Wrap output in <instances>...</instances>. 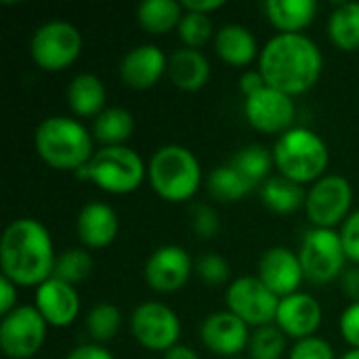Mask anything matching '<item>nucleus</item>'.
<instances>
[{
	"label": "nucleus",
	"mask_w": 359,
	"mask_h": 359,
	"mask_svg": "<svg viewBox=\"0 0 359 359\" xmlns=\"http://www.w3.org/2000/svg\"><path fill=\"white\" fill-rule=\"evenodd\" d=\"M244 116L255 130L282 137L294 128L292 124L297 118V105L292 97L267 86L261 93L244 99Z\"/></svg>",
	"instance_id": "4468645a"
},
{
	"label": "nucleus",
	"mask_w": 359,
	"mask_h": 359,
	"mask_svg": "<svg viewBox=\"0 0 359 359\" xmlns=\"http://www.w3.org/2000/svg\"><path fill=\"white\" fill-rule=\"evenodd\" d=\"M0 316H8L19 307V286L13 284L8 278L0 276Z\"/></svg>",
	"instance_id": "ea45409f"
},
{
	"label": "nucleus",
	"mask_w": 359,
	"mask_h": 359,
	"mask_svg": "<svg viewBox=\"0 0 359 359\" xmlns=\"http://www.w3.org/2000/svg\"><path fill=\"white\" fill-rule=\"evenodd\" d=\"M183 15V2L175 0H143L137 6V23L151 36H162L170 29H177Z\"/></svg>",
	"instance_id": "a878e982"
},
{
	"label": "nucleus",
	"mask_w": 359,
	"mask_h": 359,
	"mask_svg": "<svg viewBox=\"0 0 359 359\" xmlns=\"http://www.w3.org/2000/svg\"><path fill=\"white\" fill-rule=\"evenodd\" d=\"M305 187L280 175L267 179L261 185V202L273 215H294L297 210L305 208Z\"/></svg>",
	"instance_id": "393cba45"
},
{
	"label": "nucleus",
	"mask_w": 359,
	"mask_h": 359,
	"mask_svg": "<svg viewBox=\"0 0 359 359\" xmlns=\"http://www.w3.org/2000/svg\"><path fill=\"white\" fill-rule=\"evenodd\" d=\"M82 46V34L74 23L53 19L34 32L29 40V55L42 72L57 74L78 61Z\"/></svg>",
	"instance_id": "6e6552de"
},
{
	"label": "nucleus",
	"mask_w": 359,
	"mask_h": 359,
	"mask_svg": "<svg viewBox=\"0 0 359 359\" xmlns=\"http://www.w3.org/2000/svg\"><path fill=\"white\" fill-rule=\"evenodd\" d=\"M263 88H267V80L263 78V74L259 69H248V72L242 74V78H240V90H242L244 99L261 93Z\"/></svg>",
	"instance_id": "79ce46f5"
},
{
	"label": "nucleus",
	"mask_w": 359,
	"mask_h": 359,
	"mask_svg": "<svg viewBox=\"0 0 359 359\" xmlns=\"http://www.w3.org/2000/svg\"><path fill=\"white\" fill-rule=\"evenodd\" d=\"M191 229L200 240H212L221 229L217 210L210 204H196L191 208Z\"/></svg>",
	"instance_id": "c9c22d12"
},
{
	"label": "nucleus",
	"mask_w": 359,
	"mask_h": 359,
	"mask_svg": "<svg viewBox=\"0 0 359 359\" xmlns=\"http://www.w3.org/2000/svg\"><path fill=\"white\" fill-rule=\"evenodd\" d=\"M166 76L181 93H198L210 80V63L202 50L181 46L168 57Z\"/></svg>",
	"instance_id": "412c9836"
},
{
	"label": "nucleus",
	"mask_w": 359,
	"mask_h": 359,
	"mask_svg": "<svg viewBox=\"0 0 359 359\" xmlns=\"http://www.w3.org/2000/svg\"><path fill=\"white\" fill-rule=\"evenodd\" d=\"M288 359H337V353L322 337H309L292 345Z\"/></svg>",
	"instance_id": "e433bc0d"
},
{
	"label": "nucleus",
	"mask_w": 359,
	"mask_h": 359,
	"mask_svg": "<svg viewBox=\"0 0 359 359\" xmlns=\"http://www.w3.org/2000/svg\"><path fill=\"white\" fill-rule=\"evenodd\" d=\"M133 133H135V118L124 107H105L93 120V139L101 143V147L126 145Z\"/></svg>",
	"instance_id": "bb28decb"
},
{
	"label": "nucleus",
	"mask_w": 359,
	"mask_h": 359,
	"mask_svg": "<svg viewBox=\"0 0 359 359\" xmlns=\"http://www.w3.org/2000/svg\"><path fill=\"white\" fill-rule=\"evenodd\" d=\"M90 273H93V257L84 246H78V248H67L57 257L53 278L76 286L88 280Z\"/></svg>",
	"instance_id": "2f4dec72"
},
{
	"label": "nucleus",
	"mask_w": 359,
	"mask_h": 359,
	"mask_svg": "<svg viewBox=\"0 0 359 359\" xmlns=\"http://www.w3.org/2000/svg\"><path fill=\"white\" fill-rule=\"evenodd\" d=\"M55 246L48 229L29 217L15 219L0 238V269L19 288L40 286L55 273Z\"/></svg>",
	"instance_id": "f03ea898"
},
{
	"label": "nucleus",
	"mask_w": 359,
	"mask_h": 359,
	"mask_svg": "<svg viewBox=\"0 0 359 359\" xmlns=\"http://www.w3.org/2000/svg\"><path fill=\"white\" fill-rule=\"evenodd\" d=\"M286 334L276 326H263L252 330L248 343V358L250 359H282L286 353Z\"/></svg>",
	"instance_id": "473e14b6"
},
{
	"label": "nucleus",
	"mask_w": 359,
	"mask_h": 359,
	"mask_svg": "<svg viewBox=\"0 0 359 359\" xmlns=\"http://www.w3.org/2000/svg\"><path fill=\"white\" fill-rule=\"evenodd\" d=\"M252 187H261L267 179H271V170L276 168L273 164V151L267 149L265 145L250 143L242 147L229 162Z\"/></svg>",
	"instance_id": "c85d7f7f"
},
{
	"label": "nucleus",
	"mask_w": 359,
	"mask_h": 359,
	"mask_svg": "<svg viewBox=\"0 0 359 359\" xmlns=\"http://www.w3.org/2000/svg\"><path fill=\"white\" fill-rule=\"evenodd\" d=\"M255 187L231 166V164H223L217 166L208 179H206V191L215 202L221 204H231V202H240L244 200Z\"/></svg>",
	"instance_id": "c756f323"
},
{
	"label": "nucleus",
	"mask_w": 359,
	"mask_h": 359,
	"mask_svg": "<svg viewBox=\"0 0 359 359\" xmlns=\"http://www.w3.org/2000/svg\"><path fill=\"white\" fill-rule=\"evenodd\" d=\"M118 72L130 90H149L168 74V57L156 44H139L122 57Z\"/></svg>",
	"instance_id": "a211bd4d"
},
{
	"label": "nucleus",
	"mask_w": 359,
	"mask_h": 359,
	"mask_svg": "<svg viewBox=\"0 0 359 359\" xmlns=\"http://www.w3.org/2000/svg\"><path fill=\"white\" fill-rule=\"evenodd\" d=\"M130 334L143 349L164 355L179 345L181 320L168 305L145 301L130 313Z\"/></svg>",
	"instance_id": "9d476101"
},
{
	"label": "nucleus",
	"mask_w": 359,
	"mask_h": 359,
	"mask_svg": "<svg viewBox=\"0 0 359 359\" xmlns=\"http://www.w3.org/2000/svg\"><path fill=\"white\" fill-rule=\"evenodd\" d=\"M250 326L233 316L229 309L215 311L204 318L200 324V341L202 345L219 358L233 359L248 351L250 343Z\"/></svg>",
	"instance_id": "2eb2a0df"
},
{
	"label": "nucleus",
	"mask_w": 359,
	"mask_h": 359,
	"mask_svg": "<svg viewBox=\"0 0 359 359\" xmlns=\"http://www.w3.org/2000/svg\"><path fill=\"white\" fill-rule=\"evenodd\" d=\"M194 265L196 261L185 248L177 244H164L147 257L143 265V280L154 292L172 294L189 282L194 276Z\"/></svg>",
	"instance_id": "ddd939ff"
},
{
	"label": "nucleus",
	"mask_w": 359,
	"mask_h": 359,
	"mask_svg": "<svg viewBox=\"0 0 359 359\" xmlns=\"http://www.w3.org/2000/svg\"><path fill=\"white\" fill-rule=\"evenodd\" d=\"M65 359H114L111 351L105 345H97V343H84L74 347Z\"/></svg>",
	"instance_id": "a19ab883"
},
{
	"label": "nucleus",
	"mask_w": 359,
	"mask_h": 359,
	"mask_svg": "<svg viewBox=\"0 0 359 359\" xmlns=\"http://www.w3.org/2000/svg\"><path fill=\"white\" fill-rule=\"evenodd\" d=\"M93 135L78 118L48 116L34 133L38 158L55 170L78 172L95 156Z\"/></svg>",
	"instance_id": "7ed1b4c3"
},
{
	"label": "nucleus",
	"mask_w": 359,
	"mask_h": 359,
	"mask_svg": "<svg viewBox=\"0 0 359 359\" xmlns=\"http://www.w3.org/2000/svg\"><path fill=\"white\" fill-rule=\"evenodd\" d=\"M223 4H225V2H221V0H202V2H200V0H185V2H183V8L210 17L215 11L223 8Z\"/></svg>",
	"instance_id": "c03bdc74"
},
{
	"label": "nucleus",
	"mask_w": 359,
	"mask_h": 359,
	"mask_svg": "<svg viewBox=\"0 0 359 359\" xmlns=\"http://www.w3.org/2000/svg\"><path fill=\"white\" fill-rule=\"evenodd\" d=\"M179 40L183 42L185 48H196L200 50L204 44L210 42V38H215V27L208 15H200L194 11H185L179 27H177Z\"/></svg>",
	"instance_id": "72a5a7b5"
},
{
	"label": "nucleus",
	"mask_w": 359,
	"mask_h": 359,
	"mask_svg": "<svg viewBox=\"0 0 359 359\" xmlns=\"http://www.w3.org/2000/svg\"><path fill=\"white\" fill-rule=\"evenodd\" d=\"M120 231L118 212L103 202H88L76 217V236L86 250H103L114 244Z\"/></svg>",
	"instance_id": "aec40b11"
},
{
	"label": "nucleus",
	"mask_w": 359,
	"mask_h": 359,
	"mask_svg": "<svg viewBox=\"0 0 359 359\" xmlns=\"http://www.w3.org/2000/svg\"><path fill=\"white\" fill-rule=\"evenodd\" d=\"M194 273L206 284V286H225V284H231L229 282V276H231V269H229V263L225 261V257L217 255V252H206L202 255L196 265H194Z\"/></svg>",
	"instance_id": "f704fd0d"
},
{
	"label": "nucleus",
	"mask_w": 359,
	"mask_h": 359,
	"mask_svg": "<svg viewBox=\"0 0 359 359\" xmlns=\"http://www.w3.org/2000/svg\"><path fill=\"white\" fill-rule=\"evenodd\" d=\"M34 307L40 311L48 328H67L80 316V294L76 286L50 278L36 288Z\"/></svg>",
	"instance_id": "6ab92c4d"
},
{
	"label": "nucleus",
	"mask_w": 359,
	"mask_h": 359,
	"mask_svg": "<svg viewBox=\"0 0 359 359\" xmlns=\"http://www.w3.org/2000/svg\"><path fill=\"white\" fill-rule=\"evenodd\" d=\"M227 309L246 322L252 330L276 324L280 297L273 294L259 276H242L227 286L225 292Z\"/></svg>",
	"instance_id": "9b49d317"
},
{
	"label": "nucleus",
	"mask_w": 359,
	"mask_h": 359,
	"mask_svg": "<svg viewBox=\"0 0 359 359\" xmlns=\"http://www.w3.org/2000/svg\"><path fill=\"white\" fill-rule=\"evenodd\" d=\"M339 359H359V349H349L347 353H343Z\"/></svg>",
	"instance_id": "49530a36"
},
{
	"label": "nucleus",
	"mask_w": 359,
	"mask_h": 359,
	"mask_svg": "<svg viewBox=\"0 0 359 359\" xmlns=\"http://www.w3.org/2000/svg\"><path fill=\"white\" fill-rule=\"evenodd\" d=\"M322 69V50L305 34H276L259 55V72L267 86L292 99L309 93L320 82Z\"/></svg>",
	"instance_id": "f257e3e1"
},
{
	"label": "nucleus",
	"mask_w": 359,
	"mask_h": 359,
	"mask_svg": "<svg viewBox=\"0 0 359 359\" xmlns=\"http://www.w3.org/2000/svg\"><path fill=\"white\" fill-rule=\"evenodd\" d=\"M273 164L280 177L299 185H313L326 177L330 151L326 141L311 128L294 126L273 145Z\"/></svg>",
	"instance_id": "39448f33"
},
{
	"label": "nucleus",
	"mask_w": 359,
	"mask_h": 359,
	"mask_svg": "<svg viewBox=\"0 0 359 359\" xmlns=\"http://www.w3.org/2000/svg\"><path fill=\"white\" fill-rule=\"evenodd\" d=\"M76 175L109 196H128L147 179V164L128 145L101 147Z\"/></svg>",
	"instance_id": "423d86ee"
},
{
	"label": "nucleus",
	"mask_w": 359,
	"mask_h": 359,
	"mask_svg": "<svg viewBox=\"0 0 359 359\" xmlns=\"http://www.w3.org/2000/svg\"><path fill=\"white\" fill-rule=\"evenodd\" d=\"M48 324L34 305H19L0 320V349L8 359H32L46 341Z\"/></svg>",
	"instance_id": "f8f14e48"
},
{
	"label": "nucleus",
	"mask_w": 359,
	"mask_h": 359,
	"mask_svg": "<svg viewBox=\"0 0 359 359\" xmlns=\"http://www.w3.org/2000/svg\"><path fill=\"white\" fill-rule=\"evenodd\" d=\"M164 359H200V353L194 347L179 343V345H175L172 349H168L164 353Z\"/></svg>",
	"instance_id": "a18cd8bd"
},
{
	"label": "nucleus",
	"mask_w": 359,
	"mask_h": 359,
	"mask_svg": "<svg viewBox=\"0 0 359 359\" xmlns=\"http://www.w3.org/2000/svg\"><path fill=\"white\" fill-rule=\"evenodd\" d=\"M328 38L343 53L359 50V2H341L328 17Z\"/></svg>",
	"instance_id": "cd10ccee"
},
{
	"label": "nucleus",
	"mask_w": 359,
	"mask_h": 359,
	"mask_svg": "<svg viewBox=\"0 0 359 359\" xmlns=\"http://www.w3.org/2000/svg\"><path fill=\"white\" fill-rule=\"evenodd\" d=\"M353 185L343 175H326L307 189L305 215L311 227L337 229L353 212Z\"/></svg>",
	"instance_id": "1a4fd4ad"
},
{
	"label": "nucleus",
	"mask_w": 359,
	"mask_h": 359,
	"mask_svg": "<svg viewBox=\"0 0 359 359\" xmlns=\"http://www.w3.org/2000/svg\"><path fill=\"white\" fill-rule=\"evenodd\" d=\"M65 97H67V105L74 116L95 120L105 109L107 90L99 76L82 72L72 78V82L67 84Z\"/></svg>",
	"instance_id": "b1692460"
},
{
	"label": "nucleus",
	"mask_w": 359,
	"mask_h": 359,
	"mask_svg": "<svg viewBox=\"0 0 359 359\" xmlns=\"http://www.w3.org/2000/svg\"><path fill=\"white\" fill-rule=\"evenodd\" d=\"M122 326V311L114 303H97L86 313V332L90 343L105 345L109 343Z\"/></svg>",
	"instance_id": "7c9ffc66"
},
{
	"label": "nucleus",
	"mask_w": 359,
	"mask_h": 359,
	"mask_svg": "<svg viewBox=\"0 0 359 359\" xmlns=\"http://www.w3.org/2000/svg\"><path fill=\"white\" fill-rule=\"evenodd\" d=\"M217 57L231 67H248L255 59L259 61V44L255 34L240 23H227L215 34Z\"/></svg>",
	"instance_id": "4be33fe9"
},
{
	"label": "nucleus",
	"mask_w": 359,
	"mask_h": 359,
	"mask_svg": "<svg viewBox=\"0 0 359 359\" xmlns=\"http://www.w3.org/2000/svg\"><path fill=\"white\" fill-rule=\"evenodd\" d=\"M147 181L158 198L170 204L191 200L202 185V166L185 145H162L147 162Z\"/></svg>",
	"instance_id": "20e7f679"
},
{
	"label": "nucleus",
	"mask_w": 359,
	"mask_h": 359,
	"mask_svg": "<svg viewBox=\"0 0 359 359\" xmlns=\"http://www.w3.org/2000/svg\"><path fill=\"white\" fill-rule=\"evenodd\" d=\"M322 322H324V311L313 294L299 290L290 297L280 299L276 326L294 343L309 337H318Z\"/></svg>",
	"instance_id": "dca6fc26"
},
{
	"label": "nucleus",
	"mask_w": 359,
	"mask_h": 359,
	"mask_svg": "<svg viewBox=\"0 0 359 359\" xmlns=\"http://www.w3.org/2000/svg\"><path fill=\"white\" fill-rule=\"evenodd\" d=\"M297 252L303 265L305 282L313 286L332 284L345 273V265L349 263L337 229H307Z\"/></svg>",
	"instance_id": "0eeeda50"
},
{
	"label": "nucleus",
	"mask_w": 359,
	"mask_h": 359,
	"mask_svg": "<svg viewBox=\"0 0 359 359\" xmlns=\"http://www.w3.org/2000/svg\"><path fill=\"white\" fill-rule=\"evenodd\" d=\"M339 236H341V242H343L347 261H349L351 265L359 267V208L358 210H353V212L347 217V221L341 225Z\"/></svg>",
	"instance_id": "4c0bfd02"
},
{
	"label": "nucleus",
	"mask_w": 359,
	"mask_h": 359,
	"mask_svg": "<svg viewBox=\"0 0 359 359\" xmlns=\"http://www.w3.org/2000/svg\"><path fill=\"white\" fill-rule=\"evenodd\" d=\"M341 284H343V292L353 301L359 303V267L345 269V273L341 276Z\"/></svg>",
	"instance_id": "37998d69"
},
{
	"label": "nucleus",
	"mask_w": 359,
	"mask_h": 359,
	"mask_svg": "<svg viewBox=\"0 0 359 359\" xmlns=\"http://www.w3.org/2000/svg\"><path fill=\"white\" fill-rule=\"evenodd\" d=\"M339 328H341V337L345 339V343L351 349H359V303H351L343 311Z\"/></svg>",
	"instance_id": "58836bf2"
},
{
	"label": "nucleus",
	"mask_w": 359,
	"mask_h": 359,
	"mask_svg": "<svg viewBox=\"0 0 359 359\" xmlns=\"http://www.w3.org/2000/svg\"><path fill=\"white\" fill-rule=\"evenodd\" d=\"M259 280L280 299L301 290L305 282L299 252L286 246H273L263 252L259 261Z\"/></svg>",
	"instance_id": "f3484780"
},
{
	"label": "nucleus",
	"mask_w": 359,
	"mask_h": 359,
	"mask_svg": "<svg viewBox=\"0 0 359 359\" xmlns=\"http://www.w3.org/2000/svg\"><path fill=\"white\" fill-rule=\"evenodd\" d=\"M267 21L278 34H303L318 15L316 0H267L263 4Z\"/></svg>",
	"instance_id": "5701e85b"
}]
</instances>
